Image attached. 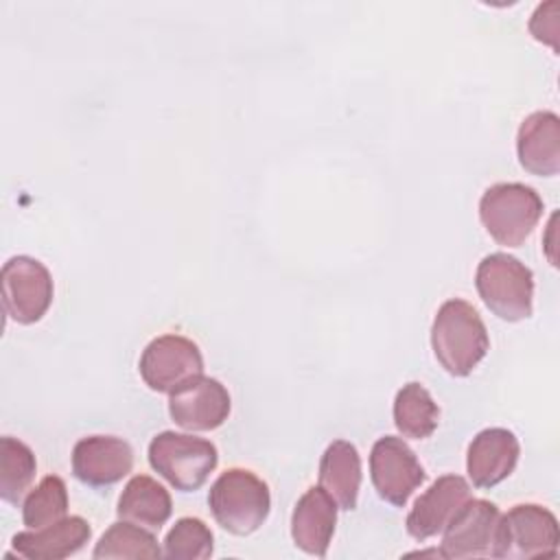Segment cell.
<instances>
[{
  "instance_id": "1",
  "label": "cell",
  "mask_w": 560,
  "mask_h": 560,
  "mask_svg": "<svg viewBox=\"0 0 560 560\" xmlns=\"http://www.w3.org/2000/svg\"><path fill=\"white\" fill-rule=\"evenodd\" d=\"M431 348L451 376H468L490 348V337L477 308L459 298L446 300L431 324Z\"/></svg>"
},
{
  "instance_id": "2",
  "label": "cell",
  "mask_w": 560,
  "mask_h": 560,
  "mask_svg": "<svg viewBox=\"0 0 560 560\" xmlns=\"http://www.w3.org/2000/svg\"><path fill=\"white\" fill-rule=\"evenodd\" d=\"M214 521L234 536H249L267 521L271 510L269 486L247 468H228L208 490Z\"/></svg>"
},
{
  "instance_id": "3",
  "label": "cell",
  "mask_w": 560,
  "mask_h": 560,
  "mask_svg": "<svg viewBox=\"0 0 560 560\" xmlns=\"http://www.w3.org/2000/svg\"><path fill=\"white\" fill-rule=\"evenodd\" d=\"M481 302L503 322H523L534 311V273L516 256L494 252L481 258L475 271Z\"/></svg>"
},
{
  "instance_id": "4",
  "label": "cell",
  "mask_w": 560,
  "mask_h": 560,
  "mask_svg": "<svg viewBox=\"0 0 560 560\" xmlns=\"http://www.w3.org/2000/svg\"><path fill=\"white\" fill-rule=\"evenodd\" d=\"M542 217L540 195L521 182H501L483 190L479 219L486 232L503 247H521Z\"/></svg>"
},
{
  "instance_id": "5",
  "label": "cell",
  "mask_w": 560,
  "mask_h": 560,
  "mask_svg": "<svg viewBox=\"0 0 560 560\" xmlns=\"http://www.w3.org/2000/svg\"><path fill=\"white\" fill-rule=\"evenodd\" d=\"M149 464L175 490L195 492L217 468L219 451L206 438L162 431L149 442Z\"/></svg>"
},
{
  "instance_id": "6",
  "label": "cell",
  "mask_w": 560,
  "mask_h": 560,
  "mask_svg": "<svg viewBox=\"0 0 560 560\" xmlns=\"http://www.w3.org/2000/svg\"><path fill=\"white\" fill-rule=\"evenodd\" d=\"M558 549V518L547 508L538 503H518L501 514L494 558H556Z\"/></svg>"
},
{
  "instance_id": "7",
  "label": "cell",
  "mask_w": 560,
  "mask_h": 560,
  "mask_svg": "<svg viewBox=\"0 0 560 560\" xmlns=\"http://www.w3.org/2000/svg\"><path fill=\"white\" fill-rule=\"evenodd\" d=\"M2 306L9 319L28 326L52 304L55 284L48 267L33 256H13L2 265Z\"/></svg>"
},
{
  "instance_id": "8",
  "label": "cell",
  "mask_w": 560,
  "mask_h": 560,
  "mask_svg": "<svg viewBox=\"0 0 560 560\" xmlns=\"http://www.w3.org/2000/svg\"><path fill=\"white\" fill-rule=\"evenodd\" d=\"M138 372L149 389L171 394L190 378L203 374V357L192 339L166 332L144 346Z\"/></svg>"
},
{
  "instance_id": "9",
  "label": "cell",
  "mask_w": 560,
  "mask_h": 560,
  "mask_svg": "<svg viewBox=\"0 0 560 560\" xmlns=\"http://www.w3.org/2000/svg\"><path fill=\"white\" fill-rule=\"evenodd\" d=\"M501 512L492 501L468 499L442 532L440 556L448 560L494 558Z\"/></svg>"
},
{
  "instance_id": "10",
  "label": "cell",
  "mask_w": 560,
  "mask_h": 560,
  "mask_svg": "<svg viewBox=\"0 0 560 560\" xmlns=\"http://www.w3.org/2000/svg\"><path fill=\"white\" fill-rule=\"evenodd\" d=\"M424 477L422 464L402 438L383 435L374 442L370 451V479L385 503L402 508Z\"/></svg>"
},
{
  "instance_id": "11",
  "label": "cell",
  "mask_w": 560,
  "mask_h": 560,
  "mask_svg": "<svg viewBox=\"0 0 560 560\" xmlns=\"http://www.w3.org/2000/svg\"><path fill=\"white\" fill-rule=\"evenodd\" d=\"M230 409V392L212 376H195L168 394V413L186 431H212L228 420Z\"/></svg>"
},
{
  "instance_id": "12",
  "label": "cell",
  "mask_w": 560,
  "mask_h": 560,
  "mask_svg": "<svg viewBox=\"0 0 560 560\" xmlns=\"http://www.w3.org/2000/svg\"><path fill=\"white\" fill-rule=\"evenodd\" d=\"M131 468L133 448L118 435H88L72 448V475L90 488L114 486Z\"/></svg>"
},
{
  "instance_id": "13",
  "label": "cell",
  "mask_w": 560,
  "mask_h": 560,
  "mask_svg": "<svg viewBox=\"0 0 560 560\" xmlns=\"http://www.w3.org/2000/svg\"><path fill=\"white\" fill-rule=\"evenodd\" d=\"M521 455L518 438L503 427H490L479 431L466 453V470L468 479L479 490H490L508 479Z\"/></svg>"
},
{
  "instance_id": "14",
  "label": "cell",
  "mask_w": 560,
  "mask_h": 560,
  "mask_svg": "<svg viewBox=\"0 0 560 560\" xmlns=\"http://www.w3.org/2000/svg\"><path fill=\"white\" fill-rule=\"evenodd\" d=\"M470 499V486L459 475L438 477L407 514V532L416 540H429L444 532L455 512Z\"/></svg>"
},
{
  "instance_id": "15",
  "label": "cell",
  "mask_w": 560,
  "mask_h": 560,
  "mask_svg": "<svg viewBox=\"0 0 560 560\" xmlns=\"http://www.w3.org/2000/svg\"><path fill=\"white\" fill-rule=\"evenodd\" d=\"M337 510V503L322 486L308 488L291 514V538L295 547L308 556L324 558L335 534Z\"/></svg>"
},
{
  "instance_id": "16",
  "label": "cell",
  "mask_w": 560,
  "mask_h": 560,
  "mask_svg": "<svg viewBox=\"0 0 560 560\" xmlns=\"http://www.w3.org/2000/svg\"><path fill=\"white\" fill-rule=\"evenodd\" d=\"M516 153L521 166L538 177H551L560 171V118L542 109L523 118L516 133Z\"/></svg>"
},
{
  "instance_id": "17",
  "label": "cell",
  "mask_w": 560,
  "mask_h": 560,
  "mask_svg": "<svg viewBox=\"0 0 560 560\" xmlns=\"http://www.w3.org/2000/svg\"><path fill=\"white\" fill-rule=\"evenodd\" d=\"M92 527L81 516H63L61 521L42 529L18 532L11 540L18 556L28 560H61L74 556L85 547Z\"/></svg>"
},
{
  "instance_id": "18",
  "label": "cell",
  "mask_w": 560,
  "mask_h": 560,
  "mask_svg": "<svg viewBox=\"0 0 560 560\" xmlns=\"http://www.w3.org/2000/svg\"><path fill=\"white\" fill-rule=\"evenodd\" d=\"M361 455L348 440H335L319 459V486L332 497L339 510H354L361 490Z\"/></svg>"
},
{
  "instance_id": "19",
  "label": "cell",
  "mask_w": 560,
  "mask_h": 560,
  "mask_svg": "<svg viewBox=\"0 0 560 560\" xmlns=\"http://www.w3.org/2000/svg\"><path fill=\"white\" fill-rule=\"evenodd\" d=\"M173 512V501L168 490L149 475L131 477L120 497L116 514L120 521L136 523L151 532H158Z\"/></svg>"
},
{
  "instance_id": "20",
  "label": "cell",
  "mask_w": 560,
  "mask_h": 560,
  "mask_svg": "<svg viewBox=\"0 0 560 560\" xmlns=\"http://www.w3.org/2000/svg\"><path fill=\"white\" fill-rule=\"evenodd\" d=\"M440 422V407L418 381L405 383L394 398V424L402 438L427 440Z\"/></svg>"
},
{
  "instance_id": "21",
  "label": "cell",
  "mask_w": 560,
  "mask_h": 560,
  "mask_svg": "<svg viewBox=\"0 0 560 560\" xmlns=\"http://www.w3.org/2000/svg\"><path fill=\"white\" fill-rule=\"evenodd\" d=\"M37 472V459L28 444L18 438H0V497L11 505H20Z\"/></svg>"
},
{
  "instance_id": "22",
  "label": "cell",
  "mask_w": 560,
  "mask_h": 560,
  "mask_svg": "<svg viewBox=\"0 0 560 560\" xmlns=\"http://www.w3.org/2000/svg\"><path fill=\"white\" fill-rule=\"evenodd\" d=\"M92 556L96 560H109V558H160L164 553L151 529L129 521H118L105 529Z\"/></svg>"
},
{
  "instance_id": "23",
  "label": "cell",
  "mask_w": 560,
  "mask_h": 560,
  "mask_svg": "<svg viewBox=\"0 0 560 560\" xmlns=\"http://www.w3.org/2000/svg\"><path fill=\"white\" fill-rule=\"evenodd\" d=\"M68 516V488L61 477H44L22 503V523L26 529H42Z\"/></svg>"
},
{
  "instance_id": "24",
  "label": "cell",
  "mask_w": 560,
  "mask_h": 560,
  "mask_svg": "<svg viewBox=\"0 0 560 560\" xmlns=\"http://www.w3.org/2000/svg\"><path fill=\"white\" fill-rule=\"evenodd\" d=\"M214 549L210 527L197 516L177 518L164 538V556L173 560H203Z\"/></svg>"
},
{
  "instance_id": "25",
  "label": "cell",
  "mask_w": 560,
  "mask_h": 560,
  "mask_svg": "<svg viewBox=\"0 0 560 560\" xmlns=\"http://www.w3.org/2000/svg\"><path fill=\"white\" fill-rule=\"evenodd\" d=\"M529 33L534 35V39L551 46L556 52L560 50V4L556 0L536 7L529 18Z\"/></svg>"
}]
</instances>
